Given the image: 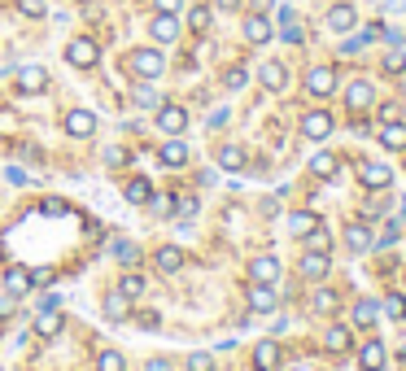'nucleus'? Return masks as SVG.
<instances>
[{
    "label": "nucleus",
    "mask_w": 406,
    "mask_h": 371,
    "mask_svg": "<svg viewBox=\"0 0 406 371\" xmlns=\"http://www.w3.org/2000/svg\"><path fill=\"white\" fill-rule=\"evenodd\" d=\"M97 57H101V49H97V40H88V35H79V40H70V44H66V62H70V66H79V70L97 66Z\"/></svg>",
    "instance_id": "nucleus-1"
},
{
    "label": "nucleus",
    "mask_w": 406,
    "mask_h": 371,
    "mask_svg": "<svg viewBox=\"0 0 406 371\" xmlns=\"http://www.w3.org/2000/svg\"><path fill=\"white\" fill-rule=\"evenodd\" d=\"M306 92H310L315 101L332 97V92H337V70H332V66H315V70L306 75Z\"/></svg>",
    "instance_id": "nucleus-2"
},
{
    "label": "nucleus",
    "mask_w": 406,
    "mask_h": 371,
    "mask_svg": "<svg viewBox=\"0 0 406 371\" xmlns=\"http://www.w3.org/2000/svg\"><path fill=\"white\" fill-rule=\"evenodd\" d=\"M131 70H136V79H158L166 70V62H162L158 49H140V53H131Z\"/></svg>",
    "instance_id": "nucleus-3"
},
{
    "label": "nucleus",
    "mask_w": 406,
    "mask_h": 371,
    "mask_svg": "<svg viewBox=\"0 0 406 371\" xmlns=\"http://www.w3.org/2000/svg\"><path fill=\"white\" fill-rule=\"evenodd\" d=\"M158 127L166 131V136H179V131L188 127V114H184V105H158Z\"/></svg>",
    "instance_id": "nucleus-4"
},
{
    "label": "nucleus",
    "mask_w": 406,
    "mask_h": 371,
    "mask_svg": "<svg viewBox=\"0 0 406 371\" xmlns=\"http://www.w3.org/2000/svg\"><path fill=\"white\" fill-rule=\"evenodd\" d=\"M66 131L75 140H88L92 131H97V114H88V110H70L66 114Z\"/></svg>",
    "instance_id": "nucleus-5"
},
{
    "label": "nucleus",
    "mask_w": 406,
    "mask_h": 371,
    "mask_svg": "<svg viewBox=\"0 0 406 371\" xmlns=\"http://www.w3.org/2000/svg\"><path fill=\"white\" fill-rule=\"evenodd\" d=\"M271 35H276V31H271L267 14H249V18H245V40H249V44H258V49H262Z\"/></svg>",
    "instance_id": "nucleus-6"
},
{
    "label": "nucleus",
    "mask_w": 406,
    "mask_h": 371,
    "mask_svg": "<svg viewBox=\"0 0 406 371\" xmlns=\"http://www.w3.org/2000/svg\"><path fill=\"white\" fill-rule=\"evenodd\" d=\"M328 131H332V118H328L324 110H310V114L302 118V136H306V140H324Z\"/></svg>",
    "instance_id": "nucleus-7"
},
{
    "label": "nucleus",
    "mask_w": 406,
    "mask_h": 371,
    "mask_svg": "<svg viewBox=\"0 0 406 371\" xmlns=\"http://www.w3.org/2000/svg\"><path fill=\"white\" fill-rule=\"evenodd\" d=\"M158 158H162V166H171V171H179V166L188 162V145H184L179 136H171V140H166V145L158 149Z\"/></svg>",
    "instance_id": "nucleus-8"
},
{
    "label": "nucleus",
    "mask_w": 406,
    "mask_h": 371,
    "mask_svg": "<svg viewBox=\"0 0 406 371\" xmlns=\"http://www.w3.org/2000/svg\"><path fill=\"white\" fill-rule=\"evenodd\" d=\"M18 88L22 92H44V88H49V70H44V66H22L18 70Z\"/></svg>",
    "instance_id": "nucleus-9"
},
{
    "label": "nucleus",
    "mask_w": 406,
    "mask_h": 371,
    "mask_svg": "<svg viewBox=\"0 0 406 371\" xmlns=\"http://www.w3.org/2000/svg\"><path fill=\"white\" fill-rule=\"evenodd\" d=\"M328 271H332L328 254H315V249H306V254H302V275H306V280H324Z\"/></svg>",
    "instance_id": "nucleus-10"
},
{
    "label": "nucleus",
    "mask_w": 406,
    "mask_h": 371,
    "mask_svg": "<svg viewBox=\"0 0 406 371\" xmlns=\"http://www.w3.org/2000/svg\"><path fill=\"white\" fill-rule=\"evenodd\" d=\"M358 175H363L367 188H389L393 184V171H389L385 162H363V171H358Z\"/></svg>",
    "instance_id": "nucleus-11"
},
{
    "label": "nucleus",
    "mask_w": 406,
    "mask_h": 371,
    "mask_svg": "<svg viewBox=\"0 0 406 371\" xmlns=\"http://www.w3.org/2000/svg\"><path fill=\"white\" fill-rule=\"evenodd\" d=\"M276 363H280V345L276 341H258V350H254V371H276Z\"/></svg>",
    "instance_id": "nucleus-12"
},
{
    "label": "nucleus",
    "mask_w": 406,
    "mask_h": 371,
    "mask_svg": "<svg viewBox=\"0 0 406 371\" xmlns=\"http://www.w3.org/2000/svg\"><path fill=\"white\" fill-rule=\"evenodd\" d=\"M262 88H267V92H284V88H289V70H284L280 62H262Z\"/></svg>",
    "instance_id": "nucleus-13"
},
{
    "label": "nucleus",
    "mask_w": 406,
    "mask_h": 371,
    "mask_svg": "<svg viewBox=\"0 0 406 371\" xmlns=\"http://www.w3.org/2000/svg\"><path fill=\"white\" fill-rule=\"evenodd\" d=\"M249 275H254V284H276L280 280V262L276 258H254L249 262Z\"/></svg>",
    "instance_id": "nucleus-14"
},
{
    "label": "nucleus",
    "mask_w": 406,
    "mask_h": 371,
    "mask_svg": "<svg viewBox=\"0 0 406 371\" xmlns=\"http://www.w3.org/2000/svg\"><path fill=\"white\" fill-rule=\"evenodd\" d=\"M385 345H380V341H367L363 345V350H358V367H363V371H380V367H385Z\"/></svg>",
    "instance_id": "nucleus-15"
},
{
    "label": "nucleus",
    "mask_w": 406,
    "mask_h": 371,
    "mask_svg": "<svg viewBox=\"0 0 406 371\" xmlns=\"http://www.w3.org/2000/svg\"><path fill=\"white\" fill-rule=\"evenodd\" d=\"M354 345V337H350V328H341V323H332V328L324 332V350L328 354H345Z\"/></svg>",
    "instance_id": "nucleus-16"
},
{
    "label": "nucleus",
    "mask_w": 406,
    "mask_h": 371,
    "mask_svg": "<svg viewBox=\"0 0 406 371\" xmlns=\"http://www.w3.org/2000/svg\"><path fill=\"white\" fill-rule=\"evenodd\" d=\"M380 145H385V149H406V123H402V118L380 123Z\"/></svg>",
    "instance_id": "nucleus-17"
},
{
    "label": "nucleus",
    "mask_w": 406,
    "mask_h": 371,
    "mask_svg": "<svg viewBox=\"0 0 406 371\" xmlns=\"http://www.w3.org/2000/svg\"><path fill=\"white\" fill-rule=\"evenodd\" d=\"M372 97H376L372 83H367V79H354L350 92H345V105H350V110H367V105H372Z\"/></svg>",
    "instance_id": "nucleus-18"
},
{
    "label": "nucleus",
    "mask_w": 406,
    "mask_h": 371,
    "mask_svg": "<svg viewBox=\"0 0 406 371\" xmlns=\"http://www.w3.org/2000/svg\"><path fill=\"white\" fill-rule=\"evenodd\" d=\"M328 27H332V31H354V27H358L354 5H332V9H328Z\"/></svg>",
    "instance_id": "nucleus-19"
},
{
    "label": "nucleus",
    "mask_w": 406,
    "mask_h": 371,
    "mask_svg": "<svg viewBox=\"0 0 406 371\" xmlns=\"http://www.w3.org/2000/svg\"><path fill=\"white\" fill-rule=\"evenodd\" d=\"M249 310H254V315L276 310V293H271V284H254V289H249Z\"/></svg>",
    "instance_id": "nucleus-20"
},
{
    "label": "nucleus",
    "mask_w": 406,
    "mask_h": 371,
    "mask_svg": "<svg viewBox=\"0 0 406 371\" xmlns=\"http://www.w3.org/2000/svg\"><path fill=\"white\" fill-rule=\"evenodd\" d=\"M175 35H179V18L175 14H158V18H153V40H158V44H171Z\"/></svg>",
    "instance_id": "nucleus-21"
},
{
    "label": "nucleus",
    "mask_w": 406,
    "mask_h": 371,
    "mask_svg": "<svg viewBox=\"0 0 406 371\" xmlns=\"http://www.w3.org/2000/svg\"><path fill=\"white\" fill-rule=\"evenodd\" d=\"M5 289L14 293V297L31 293V289H35V284H31V271H22V267H9V271H5Z\"/></svg>",
    "instance_id": "nucleus-22"
},
{
    "label": "nucleus",
    "mask_w": 406,
    "mask_h": 371,
    "mask_svg": "<svg viewBox=\"0 0 406 371\" xmlns=\"http://www.w3.org/2000/svg\"><path fill=\"white\" fill-rule=\"evenodd\" d=\"M127 315H131V297H123V293L105 297V319H110V323H123Z\"/></svg>",
    "instance_id": "nucleus-23"
},
{
    "label": "nucleus",
    "mask_w": 406,
    "mask_h": 371,
    "mask_svg": "<svg viewBox=\"0 0 406 371\" xmlns=\"http://www.w3.org/2000/svg\"><path fill=\"white\" fill-rule=\"evenodd\" d=\"M153 258H158V267H162L166 275H175L179 267H184V249H175V245H162Z\"/></svg>",
    "instance_id": "nucleus-24"
},
{
    "label": "nucleus",
    "mask_w": 406,
    "mask_h": 371,
    "mask_svg": "<svg viewBox=\"0 0 406 371\" xmlns=\"http://www.w3.org/2000/svg\"><path fill=\"white\" fill-rule=\"evenodd\" d=\"M376 319H380V306H376V302H358V306L350 310V323H354V328H372Z\"/></svg>",
    "instance_id": "nucleus-25"
},
{
    "label": "nucleus",
    "mask_w": 406,
    "mask_h": 371,
    "mask_svg": "<svg viewBox=\"0 0 406 371\" xmlns=\"http://www.w3.org/2000/svg\"><path fill=\"white\" fill-rule=\"evenodd\" d=\"M345 241H350L354 254H367V249H372V232H367V223H354L350 232H345Z\"/></svg>",
    "instance_id": "nucleus-26"
},
{
    "label": "nucleus",
    "mask_w": 406,
    "mask_h": 371,
    "mask_svg": "<svg viewBox=\"0 0 406 371\" xmlns=\"http://www.w3.org/2000/svg\"><path fill=\"white\" fill-rule=\"evenodd\" d=\"M35 332H40V337H57V332H62V310H44V315L35 319Z\"/></svg>",
    "instance_id": "nucleus-27"
},
{
    "label": "nucleus",
    "mask_w": 406,
    "mask_h": 371,
    "mask_svg": "<svg viewBox=\"0 0 406 371\" xmlns=\"http://www.w3.org/2000/svg\"><path fill=\"white\" fill-rule=\"evenodd\" d=\"M118 293H123V297H131V302H136V297H145V275L127 271L123 280H118Z\"/></svg>",
    "instance_id": "nucleus-28"
},
{
    "label": "nucleus",
    "mask_w": 406,
    "mask_h": 371,
    "mask_svg": "<svg viewBox=\"0 0 406 371\" xmlns=\"http://www.w3.org/2000/svg\"><path fill=\"white\" fill-rule=\"evenodd\" d=\"M149 197H153L149 179H131V184H127V201H131V206H149Z\"/></svg>",
    "instance_id": "nucleus-29"
},
{
    "label": "nucleus",
    "mask_w": 406,
    "mask_h": 371,
    "mask_svg": "<svg viewBox=\"0 0 406 371\" xmlns=\"http://www.w3.org/2000/svg\"><path fill=\"white\" fill-rule=\"evenodd\" d=\"M310 171H315L319 179H337V158H332V153H315Z\"/></svg>",
    "instance_id": "nucleus-30"
},
{
    "label": "nucleus",
    "mask_w": 406,
    "mask_h": 371,
    "mask_svg": "<svg viewBox=\"0 0 406 371\" xmlns=\"http://www.w3.org/2000/svg\"><path fill=\"white\" fill-rule=\"evenodd\" d=\"M245 83H249V70H245V66H228V75H223V88H228V92H241Z\"/></svg>",
    "instance_id": "nucleus-31"
},
{
    "label": "nucleus",
    "mask_w": 406,
    "mask_h": 371,
    "mask_svg": "<svg viewBox=\"0 0 406 371\" xmlns=\"http://www.w3.org/2000/svg\"><path fill=\"white\" fill-rule=\"evenodd\" d=\"M97 371H127V363H123V354H118V350H101Z\"/></svg>",
    "instance_id": "nucleus-32"
},
{
    "label": "nucleus",
    "mask_w": 406,
    "mask_h": 371,
    "mask_svg": "<svg viewBox=\"0 0 406 371\" xmlns=\"http://www.w3.org/2000/svg\"><path fill=\"white\" fill-rule=\"evenodd\" d=\"M219 166H223V171H241V166H245V153L236 149V145H228V149L219 153Z\"/></svg>",
    "instance_id": "nucleus-33"
},
{
    "label": "nucleus",
    "mask_w": 406,
    "mask_h": 371,
    "mask_svg": "<svg viewBox=\"0 0 406 371\" xmlns=\"http://www.w3.org/2000/svg\"><path fill=\"white\" fill-rule=\"evenodd\" d=\"M188 27H193V31H210V5H197L193 14H188Z\"/></svg>",
    "instance_id": "nucleus-34"
},
{
    "label": "nucleus",
    "mask_w": 406,
    "mask_h": 371,
    "mask_svg": "<svg viewBox=\"0 0 406 371\" xmlns=\"http://www.w3.org/2000/svg\"><path fill=\"white\" fill-rule=\"evenodd\" d=\"M136 105H162V92L153 88V83H140V88H136Z\"/></svg>",
    "instance_id": "nucleus-35"
},
{
    "label": "nucleus",
    "mask_w": 406,
    "mask_h": 371,
    "mask_svg": "<svg viewBox=\"0 0 406 371\" xmlns=\"http://www.w3.org/2000/svg\"><path fill=\"white\" fill-rule=\"evenodd\" d=\"M289 227H293V232H297V236H306V232H310V227H315V214H310V210H297V214H293V219H289Z\"/></svg>",
    "instance_id": "nucleus-36"
},
{
    "label": "nucleus",
    "mask_w": 406,
    "mask_h": 371,
    "mask_svg": "<svg viewBox=\"0 0 406 371\" xmlns=\"http://www.w3.org/2000/svg\"><path fill=\"white\" fill-rule=\"evenodd\" d=\"M385 315H389V319H402V315H406V297H402V293H389V297H385Z\"/></svg>",
    "instance_id": "nucleus-37"
},
{
    "label": "nucleus",
    "mask_w": 406,
    "mask_h": 371,
    "mask_svg": "<svg viewBox=\"0 0 406 371\" xmlns=\"http://www.w3.org/2000/svg\"><path fill=\"white\" fill-rule=\"evenodd\" d=\"M306 249H315V254H328V249H332L328 232H306Z\"/></svg>",
    "instance_id": "nucleus-38"
},
{
    "label": "nucleus",
    "mask_w": 406,
    "mask_h": 371,
    "mask_svg": "<svg viewBox=\"0 0 406 371\" xmlns=\"http://www.w3.org/2000/svg\"><path fill=\"white\" fill-rule=\"evenodd\" d=\"M149 206H153V214H162V219H166V214H175V201H171V197H166V193H158V197H149Z\"/></svg>",
    "instance_id": "nucleus-39"
},
{
    "label": "nucleus",
    "mask_w": 406,
    "mask_h": 371,
    "mask_svg": "<svg viewBox=\"0 0 406 371\" xmlns=\"http://www.w3.org/2000/svg\"><path fill=\"white\" fill-rule=\"evenodd\" d=\"M315 310H324V315H328V310H337V293H332V289H319V293H315Z\"/></svg>",
    "instance_id": "nucleus-40"
},
{
    "label": "nucleus",
    "mask_w": 406,
    "mask_h": 371,
    "mask_svg": "<svg viewBox=\"0 0 406 371\" xmlns=\"http://www.w3.org/2000/svg\"><path fill=\"white\" fill-rule=\"evenodd\" d=\"M188 371H214V358H210V354H201V350H197V354H188Z\"/></svg>",
    "instance_id": "nucleus-41"
},
{
    "label": "nucleus",
    "mask_w": 406,
    "mask_h": 371,
    "mask_svg": "<svg viewBox=\"0 0 406 371\" xmlns=\"http://www.w3.org/2000/svg\"><path fill=\"white\" fill-rule=\"evenodd\" d=\"M372 245H380V249H389V245H398V223H385V232L376 236Z\"/></svg>",
    "instance_id": "nucleus-42"
},
{
    "label": "nucleus",
    "mask_w": 406,
    "mask_h": 371,
    "mask_svg": "<svg viewBox=\"0 0 406 371\" xmlns=\"http://www.w3.org/2000/svg\"><path fill=\"white\" fill-rule=\"evenodd\" d=\"M385 70H389V75H402V70H406V57H402V53H389V57H385Z\"/></svg>",
    "instance_id": "nucleus-43"
},
{
    "label": "nucleus",
    "mask_w": 406,
    "mask_h": 371,
    "mask_svg": "<svg viewBox=\"0 0 406 371\" xmlns=\"http://www.w3.org/2000/svg\"><path fill=\"white\" fill-rule=\"evenodd\" d=\"M18 9H22L27 18H40V14H44V0H18Z\"/></svg>",
    "instance_id": "nucleus-44"
},
{
    "label": "nucleus",
    "mask_w": 406,
    "mask_h": 371,
    "mask_svg": "<svg viewBox=\"0 0 406 371\" xmlns=\"http://www.w3.org/2000/svg\"><path fill=\"white\" fill-rule=\"evenodd\" d=\"M153 5H158V14H179V9H184V0H153Z\"/></svg>",
    "instance_id": "nucleus-45"
},
{
    "label": "nucleus",
    "mask_w": 406,
    "mask_h": 371,
    "mask_svg": "<svg viewBox=\"0 0 406 371\" xmlns=\"http://www.w3.org/2000/svg\"><path fill=\"white\" fill-rule=\"evenodd\" d=\"M105 162H110V166H123V162H127V153L118 149V145H110V149H105Z\"/></svg>",
    "instance_id": "nucleus-46"
},
{
    "label": "nucleus",
    "mask_w": 406,
    "mask_h": 371,
    "mask_svg": "<svg viewBox=\"0 0 406 371\" xmlns=\"http://www.w3.org/2000/svg\"><path fill=\"white\" fill-rule=\"evenodd\" d=\"M145 371H175V363H171V358H149Z\"/></svg>",
    "instance_id": "nucleus-47"
},
{
    "label": "nucleus",
    "mask_w": 406,
    "mask_h": 371,
    "mask_svg": "<svg viewBox=\"0 0 406 371\" xmlns=\"http://www.w3.org/2000/svg\"><path fill=\"white\" fill-rule=\"evenodd\" d=\"M193 214H197V197H184L179 201V219H193Z\"/></svg>",
    "instance_id": "nucleus-48"
},
{
    "label": "nucleus",
    "mask_w": 406,
    "mask_h": 371,
    "mask_svg": "<svg viewBox=\"0 0 406 371\" xmlns=\"http://www.w3.org/2000/svg\"><path fill=\"white\" fill-rule=\"evenodd\" d=\"M57 306H62V293H44L40 297V310H57Z\"/></svg>",
    "instance_id": "nucleus-49"
},
{
    "label": "nucleus",
    "mask_w": 406,
    "mask_h": 371,
    "mask_svg": "<svg viewBox=\"0 0 406 371\" xmlns=\"http://www.w3.org/2000/svg\"><path fill=\"white\" fill-rule=\"evenodd\" d=\"M14 302H18L14 293H5V297H0V319H9V315H14Z\"/></svg>",
    "instance_id": "nucleus-50"
},
{
    "label": "nucleus",
    "mask_w": 406,
    "mask_h": 371,
    "mask_svg": "<svg viewBox=\"0 0 406 371\" xmlns=\"http://www.w3.org/2000/svg\"><path fill=\"white\" fill-rule=\"evenodd\" d=\"M214 5H219V9H228V14H232V9H241V0H214Z\"/></svg>",
    "instance_id": "nucleus-51"
},
{
    "label": "nucleus",
    "mask_w": 406,
    "mask_h": 371,
    "mask_svg": "<svg viewBox=\"0 0 406 371\" xmlns=\"http://www.w3.org/2000/svg\"><path fill=\"white\" fill-rule=\"evenodd\" d=\"M293 371H310V367H293Z\"/></svg>",
    "instance_id": "nucleus-52"
}]
</instances>
